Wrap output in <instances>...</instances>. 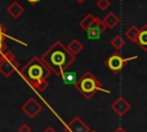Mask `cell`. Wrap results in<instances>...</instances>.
Instances as JSON below:
<instances>
[{"label": "cell", "instance_id": "obj_1", "mask_svg": "<svg viewBox=\"0 0 147 132\" xmlns=\"http://www.w3.org/2000/svg\"><path fill=\"white\" fill-rule=\"evenodd\" d=\"M18 72L25 83L29 84L36 92L41 93L49 86L47 78L52 75V71L38 56H32Z\"/></svg>", "mask_w": 147, "mask_h": 132}, {"label": "cell", "instance_id": "obj_2", "mask_svg": "<svg viewBox=\"0 0 147 132\" xmlns=\"http://www.w3.org/2000/svg\"><path fill=\"white\" fill-rule=\"evenodd\" d=\"M40 59L51 69L52 73L60 77L76 61V56L72 55L68 51L67 46H64L60 40L54 41L53 45L40 56Z\"/></svg>", "mask_w": 147, "mask_h": 132}, {"label": "cell", "instance_id": "obj_3", "mask_svg": "<svg viewBox=\"0 0 147 132\" xmlns=\"http://www.w3.org/2000/svg\"><path fill=\"white\" fill-rule=\"evenodd\" d=\"M75 87L85 99H91L96 92H103V93L110 94V91L105 88L101 81L91 71L84 72L83 76L76 81Z\"/></svg>", "mask_w": 147, "mask_h": 132}, {"label": "cell", "instance_id": "obj_4", "mask_svg": "<svg viewBox=\"0 0 147 132\" xmlns=\"http://www.w3.org/2000/svg\"><path fill=\"white\" fill-rule=\"evenodd\" d=\"M18 69V62L11 51H5L0 54V73L8 78Z\"/></svg>", "mask_w": 147, "mask_h": 132}, {"label": "cell", "instance_id": "obj_5", "mask_svg": "<svg viewBox=\"0 0 147 132\" xmlns=\"http://www.w3.org/2000/svg\"><path fill=\"white\" fill-rule=\"evenodd\" d=\"M138 56H131V57H123L118 51H115L111 53L105 61V65L113 72V73H118L124 69V67L127 64V62L137 59Z\"/></svg>", "mask_w": 147, "mask_h": 132}, {"label": "cell", "instance_id": "obj_6", "mask_svg": "<svg viewBox=\"0 0 147 132\" xmlns=\"http://www.w3.org/2000/svg\"><path fill=\"white\" fill-rule=\"evenodd\" d=\"M106 25L103 24L102 20H100L99 17H95V20L93 21V23L87 28V30L85 31L87 33V39L90 40H96V39H100L101 34L105 32L106 30Z\"/></svg>", "mask_w": 147, "mask_h": 132}, {"label": "cell", "instance_id": "obj_7", "mask_svg": "<svg viewBox=\"0 0 147 132\" xmlns=\"http://www.w3.org/2000/svg\"><path fill=\"white\" fill-rule=\"evenodd\" d=\"M21 110L29 117V118H34L41 110L42 107L41 104L34 99V98H29L21 107Z\"/></svg>", "mask_w": 147, "mask_h": 132}, {"label": "cell", "instance_id": "obj_8", "mask_svg": "<svg viewBox=\"0 0 147 132\" xmlns=\"http://www.w3.org/2000/svg\"><path fill=\"white\" fill-rule=\"evenodd\" d=\"M110 108L113 109V111H114L117 116L123 117V116L131 109V104H130V102H129L125 98L118 96V98L111 103Z\"/></svg>", "mask_w": 147, "mask_h": 132}, {"label": "cell", "instance_id": "obj_9", "mask_svg": "<svg viewBox=\"0 0 147 132\" xmlns=\"http://www.w3.org/2000/svg\"><path fill=\"white\" fill-rule=\"evenodd\" d=\"M88 125L79 116H75L65 126V132H88Z\"/></svg>", "mask_w": 147, "mask_h": 132}, {"label": "cell", "instance_id": "obj_10", "mask_svg": "<svg viewBox=\"0 0 147 132\" xmlns=\"http://www.w3.org/2000/svg\"><path fill=\"white\" fill-rule=\"evenodd\" d=\"M7 13L9 14V16H10L11 18L17 20V18L24 13V8H23V6H22L20 2L14 1V2H11V3L7 7Z\"/></svg>", "mask_w": 147, "mask_h": 132}, {"label": "cell", "instance_id": "obj_11", "mask_svg": "<svg viewBox=\"0 0 147 132\" xmlns=\"http://www.w3.org/2000/svg\"><path fill=\"white\" fill-rule=\"evenodd\" d=\"M102 22H103V24L106 25L107 29L113 30L115 26L118 25V23H119V17H118L115 13L110 11V13H108V14L102 18Z\"/></svg>", "mask_w": 147, "mask_h": 132}, {"label": "cell", "instance_id": "obj_12", "mask_svg": "<svg viewBox=\"0 0 147 132\" xmlns=\"http://www.w3.org/2000/svg\"><path fill=\"white\" fill-rule=\"evenodd\" d=\"M137 44L144 52H147V24H144L142 28L139 29Z\"/></svg>", "mask_w": 147, "mask_h": 132}, {"label": "cell", "instance_id": "obj_13", "mask_svg": "<svg viewBox=\"0 0 147 132\" xmlns=\"http://www.w3.org/2000/svg\"><path fill=\"white\" fill-rule=\"evenodd\" d=\"M67 48H68V51L72 54V55H77L83 48H84V45L78 40V39H74V40H71L68 45H67Z\"/></svg>", "mask_w": 147, "mask_h": 132}, {"label": "cell", "instance_id": "obj_14", "mask_svg": "<svg viewBox=\"0 0 147 132\" xmlns=\"http://www.w3.org/2000/svg\"><path fill=\"white\" fill-rule=\"evenodd\" d=\"M138 34H139V28H137L136 25H131L126 31H125V36L126 38L132 41V42H137L138 40Z\"/></svg>", "mask_w": 147, "mask_h": 132}, {"label": "cell", "instance_id": "obj_15", "mask_svg": "<svg viewBox=\"0 0 147 132\" xmlns=\"http://www.w3.org/2000/svg\"><path fill=\"white\" fill-rule=\"evenodd\" d=\"M94 20H95V16H94V15H92V14H86V15L83 17V20L79 22V28H80L83 31H86L87 28L93 23Z\"/></svg>", "mask_w": 147, "mask_h": 132}, {"label": "cell", "instance_id": "obj_16", "mask_svg": "<svg viewBox=\"0 0 147 132\" xmlns=\"http://www.w3.org/2000/svg\"><path fill=\"white\" fill-rule=\"evenodd\" d=\"M110 45L115 48V51H119V49H122V48L124 47L125 40H124V38H123L122 36L117 34V36H115V37L110 40Z\"/></svg>", "mask_w": 147, "mask_h": 132}, {"label": "cell", "instance_id": "obj_17", "mask_svg": "<svg viewBox=\"0 0 147 132\" xmlns=\"http://www.w3.org/2000/svg\"><path fill=\"white\" fill-rule=\"evenodd\" d=\"M64 80L65 84H71V85H75L77 79H76V73L75 72H63V75L61 76Z\"/></svg>", "mask_w": 147, "mask_h": 132}, {"label": "cell", "instance_id": "obj_18", "mask_svg": "<svg viewBox=\"0 0 147 132\" xmlns=\"http://www.w3.org/2000/svg\"><path fill=\"white\" fill-rule=\"evenodd\" d=\"M96 7L100 10H106L110 7V1L109 0H98L96 1Z\"/></svg>", "mask_w": 147, "mask_h": 132}, {"label": "cell", "instance_id": "obj_19", "mask_svg": "<svg viewBox=\"0 0 147 132\" xmlns=\"http://www.w3.org/2000/svg\"><path fill=\"white\" fill-rule=\"evenodd\" d=\"M31 131H32V129L30 127V125H28L25 123H23L18 126V132H31Z\"/></svg>", "mask_w": 147, "mask_h": 132}, {"label": "cell", "instance_id": "obj_20", "mask_svg": "<svg viewBox=\"0 0 147 132\" xmlns=\"http://www.w3.org/2000/svg\"><path fill=\"white\" fill-rule=\"evenodd\" d=\"M5 51H7V45H6L5 40H0V54L3 53Z\"/></svg>", "mask_w": 147, "mask_h": 132}, {"label": "cell", "instance_id": "obj_21", "mask_svg": "<svg viewBox=\"0 0 147 132\" xmlns=\"http://www.w3.org/2000/svg\"><path fill=\"white\" fill-rule=\"evenodd\" d=\"M0 33H2V34H7V30H6V28L3 26V24L0 22Z\"/></svg>", "mask_w": 147, "mask_h": 132}, {"label": "cell", "instance_id": "obj_22", "mask_svg": "<svg viewBox=\"0 0 147 132\" xmlns=\"http://www.w3.org/2000/svg\"><path fill=\"white\" fill-rule=\"evenodd\" d=\"M31 6H36L38 2H40V0H26Z\"/></svg>", "mask_w": 147, "mask_h": 132}, {"label": "cell", "instance_id": "obj_23", "mask_svg": "<svg viewBox=\"0 0 147 132\" xmlns=\"http://www.w3.org/2000/svg\"><path fill=\"white\" fill-rule=\"evenodd\" d=\"M42 132H56L52 126H48V127H46V130H44Z\"/></svg>", "mask_w": 147, "mask_h": 132}, {"label": "cell", "instance_id": "obj_24", "mask_svg": "<svg viewBox=\"0 0 147 132\" xmlns=\"http://www.w3.org/2000/svg\"><path fill=\"white\" fill-rule=\"evenodd\" d=\"M114 132H126V130L124 129V127H122V126H119V127H117Z\"/></svg>", "mask_w": 147, "mask_h": 132}, {"label": "cell", "instance_id": "obj_25", "mask_svg": "<svg viewBox=\"0 0 147 132\" xmlns=\"http://www.w3.org/2000/svg\"><path fill=\"white\" fill-rule=\"evenodd\" d=\"M86 0H76V2L77 3H83V2H85Z\"/></svg>", "mask_w": 147, "mask_h": 132}, {"label": "cell", "instance_id": "obj_26", "mask_svg": "<svg viewBox=\"0 0 147 132\" xmlns=\"http://www.w3.org/2000/svg\"><path fill=\"white\" fill-rule=\"evenodd\" d=\"M88 132H96V131H93V130H92V131H91V130H90V131H88Z\"/></svg>", "mask_w": 147, "mask_h": 132}]
</instances>
